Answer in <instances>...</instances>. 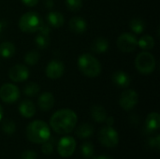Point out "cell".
<instances>
[{"label":"cell","mask_w":160,"mask_h":159,"mask_svg":"<svg viewBox=\"0 0 160 159\" xmlns=\"http://www.w3.org/2000/svg\"><path fill=\"white\" fill-rule=\"evenodd\" d=\"M77 115L70 109H62L55 112L50 119V126L57 134H68L77 125Z\"/></svg>","instance_id":"6da1fadb"},{"label":"cell","mask_w":160,"mask_h":159,"mask_svg":"<svg viewBox=\"0 0 160 159\" xmlns=\"http://www.w3.org/2000/svg\"><path fill=\"white\" fill-rule=\"evenodd\" d=\"M25 134L29 142L40 144L45 142L51 137V130L49 126L44 121L36 120L27 126Z\"/></svg>","instance_id":"7a4b0ae2"},{"label":"cell","mask_w":160,"mask_h":159,"mask_svg":"<svg viewBox=\"0 0 160 159\" xmlns=\"http://www.w3.org/2000/svg\"><path fill=\"white\" fill-rule=\"evenodd\" d=\"M77 64L80 71L89 78H96L101 73V64L90 53L80 55Z\"/></svg>","instance_id":"3957f363"},{"label":"cell","mask_w":160,"mask_h":159,"mask_svg":"<svg viewBox=\"0 0 160 159\" xmlns=\"http://www.w3.org/2000/svg\"><path fill=\"white\" fill-rule=\"evenodd\" d=\"M40 16L35 11H28L22 14L19 20V27L24 33H35L42 24Z\"/></svg>","instance_id":"277c9868"},{"label":"cell","mask_w":160,"mask_h":159,"mask_svg":"<svg viewBox=\"0 0 160 159\" xmlns=\"http://www.w3.org/2000/svg\"><path fill=\"white\" fill-rule=\"evenodd\" d=\"M136 69L142 74H150L156 68V58L148 52H140L135 59Z\"/></svg>","instance_id":"5b68a950"},{"label":"cell","mask_w":160,"mask_h":159,"mask_svg":"<svg viewBox=\"0 0 160 159\" xmlns=\"http://www.w3.org/2000/svg\"><path fill=\"white\" fill-rule=\"evenodd\" d=\"M98 141L103 146L107 148H113L119 142V135L112 127L107 126L99 130Z\"/></svg>","instance_id":"8992f818"},{"label":"cell","mask_w":160,"mask_h":159,"mask_svg":"<svg viewBox=\"0 0 160 159\" xmlns=\"http://www.w3.org/2000/svg\"><path fill=\"white\" fill-rule=\"evenodd\" d=\"M137 46L138 39L135 35L130 33H124L117 39V47L122 52H131L136 50Z\"/></svg>","instance_id":"52a82bcc"},{"label":"cell","mask_w":160,"mask_h":159,"mask_svg":"<svg viewBox=\"0 0 160 159\" xmlns=\"http://www.w3.org/2000/svg\"><path fill=\"white\" fill-rule=\"evenodd\" d=\"M0 98L5 103H14L20 98V90L12 83H6L0 88Z\"/></svg>","instance_id":"ba28073f"},{"label":"cell","mask_w":160,"mask_h":159,"mask_svg":"<svg viewBox=\"0 0 160 159\" xmlns=\"http://www.w3.org/2000/svg\"><path fill=\"white\" fill-rule=\"evenodd\" d=\"M76 149V141L73 137L66 136L60 139L57 143V152L62 157H69Z\"/></svg>","instance_id":"9c48e42d"},{"label":"cell","mask_w":160,"mask_h":159,"mask_svg":"<svg viewBox=\"0 0 160 159\" xmlns=\"http://www.w3.org/2000/svg\"><path fill=\"white\" fill-rule=\"evenodd\" d=\"M139 101V95L133 89H128L121 94L119 104L125 111H130L135 108Z\"/></svg>","instance_id":"30bf717a"},{"label":"cell","mask_w":160,"mask_h":159,"mask_svg":"<svg viewBox=\"0 0 160 159\" xmlns=\"http://www.w3.org/2000/svg\"><path fill=\"white\" fill-rule=\"evenodd\" d=\"M65 71V65L60 60H52L47 65L45 73L46 76L51 80H57L61 78Z\"/></svg>","instance_id":"8fae6325"},{"label":"cell","mask_w":160,"mask_h":159,"mask_svg":"<svg viewBox=\"0 0 160 159\" xmlns=\"http://www.w3.org/2000/svg\"><path fill=\"white\" fill-rule=\"evenodd\" d=\"M8 77L14 82H25L29 77V69L24 65H15L9 69Z\"/></svg>","instance_id":"7c38bea8"},{"label":"cell","mask_w":160,"mask_h":159,"mask_svg":"<svg viewBox=\"0 0 160 159\" xmlns=\"http://www.w3.org/2000/svg\"><path fill=\"white\" fill-rule=\"evenodd\" d=\"M160 116L158 112H151L145 120L144 132L145 134H153L159 129Z\"/></svg>","instance_id":"4fadbf2b"},{"label":"cell","mask_w":160,"mask_h":159,"mask_svg":"<svg viewBox=\"0 0 160 159\" xmlns=\"http://www.w3.org/2000/svg\"><path fill=\"white\" fill-rule=\"evenodd\" d=\"M69 28L74 34L81 35L86 31L87 22L83 18H82L80 16H75V17L71 18L69 21Z\"/></svg>","instance_id":"5bb4252c"},{"label":"cell","mask_w":160,"mask_h":159,"mask_svg":"<svg viewBox=\"0 0 160 159\" xmlns=\"http://www.w3.org/2000/svg\"><path fill=\"white\" fill-rule=\"evenodd\" d=\"M112 81L116 86H118L120 88H127L130 85L131 78L127 72L120 70V71H116L112 74Z\"/></svg>","instance_id":"9a60e30c"},{"label":"cell","mask_w":160,"mask_h":159,"mask_svg":"<svg viewBox=\"0 0 160 159\" xmlns=\"http://www.w3.org/2000/svg\"><path fill=\"white\" fill-rule=\"evenodd\" d=\"M54 102H55V99H54L53 95L49 92H45V93L41 94L38 99V107L43 112L50 111L53 107Z\"/></svg>","instance_id":"2e32d148"},{"label":"cell","mask_w":160,"mask_h":159,"mask_svg":"<svg viewBox=\"0 0 160 159\" xmlns=\"http://www.w3.org/2000/svg\"><path fill=\"white\" fill-rule=\"evenodd\" d=\"M19 112L24 118H31L36 113V106L31 100H23L19 105Z\"/></svg>","instance_id":"e0dca14e"},{"label":"cell","mask_w":160,"mask_h":159,"mask_svg":"<svg viewBox=\"0 0 160 159\" xmlns=\"http://www.w3.org/2000/svg\"><path fill=\"white\" fill-rule=\"evenodd\" d=\"M46 20L48 22V25L55 27V28L61 27L65 22L64 16L58 11H51V12H49L47 14V16H46Z\"/></svg>","instance_id":"ac0fdd59"},{"label":"cell","mask_w":160,"mask_h":159,"mask_svg":"<svg viewBox=\"0 0 160 159\" xmlns=\"http://www.w3.org/2000/svg\"><path fill=\"white\" fill-rule=\"evenodd\" d=\"M109 41L104 38V37H98L96 38L92 44H91V51L94 52L95 53H98V54H100V53H104L108 51L109 49Z\"/></svg>","instance_id":"d6986e66"},{"label":"cell","mask_w":160,"mask_h":159,"mask_svg":"<svg viewBox=\"0 0 160 159\" xmlns=\"http://www.w3.org/2000/svg\"><path fill=\"white\" fill-rule=\"evenodd\" d=\"M90 114L91 117L98 123H103L107 118V112L101 105H94L90 110Z\"/></svg>","instance_id":"ffe728a7"},{"label":"cell","mask_w":160,"mask_h":159,"mask_svg":"<svg viewBox=\"0 0 160 159\" xmlns=\"http://www.w3.org/2000/svg\"><path fill=\"white\" fill-rule=\"evenodd\" d=\"M16 48L13 43L5 41L0 44V56L3 58H10L15 54Z\"/></svg>","instance_id":"44dd1931"},{"label":"cell","mask_w":160,"mask_h":159,"mask_svg":"<svg viewBox=\"0 0 160 159\" xmlns=\"http://www.w3.org/2000/svg\"><path fill=\"white\" fill-rule=\"evenodd\" d=\"M94 133V127L90 124H82L76 129V135L80 139H87Z\"/></svg>","instance_id":"7402d4cb"},{"label":"cell","mask_w":160,"mask_h":159,"mask_svg":"<svg viewBox=\"0 0 160 159\" xmlns=\"http://www.w3.org/2000/svg\"><path fill=\"white\" fill-rule=\"evenodd\" d=\"M138 46L144 51H149L152 50L155 46V40L153 37L149 35L142 36L140 39H138Z\"/></svg>","instance_id":"603a6c76"},{"label":"cell","mask_w":160,"mask_h":159,"mask_svg":"<svg viewBox=\"0 0 160 159\" xmlns=\"http://www.w3.org/2000/svg\"><path fill=\"white\" fill-rule=\"evenodd\" d=\"M145 22L140 18H134L129 22V28L135 33V34H142L145 29Z\"/></svg>","instance_id":"cb8c5ba5"},{"label":"cell","mask_w":160,"mask_h":159,"mask_svg":"<svg viewBox=\"0 0 160 159\" xmlns=\"http://www.w3.org/2000/svg\"><path fill=\"white\" fill-rule=\"evenodd\" d=\"M39 58H40V55H39L38 52V51H35V50L29 51V52L24 55V57H23L24 62H25L27 65H29V66H34V65H36V64L38 62Z\"/></svg>","instance_id":"d4e9b609"},{"label":"cell","mask_w":160,"mask_h":159,"mask_svg":"<svg viewBox=\"0 0 160 159\" xmlns=\"http://www.w3.org/2000/svg\"><path fill=\"white\" fill-rule=\"evenodd\" d=\"M40 90V86L36 82H29L23 87V94L27 97L36 96Z\"/></svg>","instance_id":"484cf974"},{"label":"cell","mask_w":160,"mask_h":159,"mask_svg":"<svg viewBox=\"0 0 160 159\" xmlns=\"http://www.w3.org/2000/svg\"><path fill=\"white\" fill-rule=\"evenodd\" d=\"M81 153L82 155V157L84 158H91L94 157V153H95V148L94 145L87 142L82 143V145L81 146Z\"/></svg>","instance_id":"4316f807"},{"label":"cell","mask_w":160,"mask_h":159,"mask_svg":"<svg viewBox=\"0 0 160 159\" xmlns=\"http://www.w3.org/2000/svg\"><path fill=\"white\" fill-rule=\"evenodd\" d=\"M35 42H36V45H37V47L38 49L44 50V49L48 48L49 45H50V37L44 36V35H41V34H38L36 37Z\"/></svg>","instance_id":"83f0119b"},{"label":"cell","mask_w":160,"mask_h":159,"mask_svg":"<svg viewBox=\"0 0 160 159\" xmlns=\"http://www.w3.org/2000/svg\"><path fill=\"white\" fill-rule=\"evenodd\" d=\"M2 130L7 135H12V134H14V132L16 130L15 123L12 120L5 119L3 121V123H2Z\"/></svg>","instance_id":"f1b7e54d"},{"label":"cell","mask_w":160,"mask_h":159,"mask_svg":"<svg viewBox=\"0 0 160 159\" xmlns=\"http://www.w3.org/2000/svg\"><path fill=\"white\" fill-rule=\"evenodd\" d=\"M42 147H41V151L44 155H51L53 152V146H54V139L50 137L45 142L41 143Z\"/></svg>","instance_id":"f546056e"},{"label":"cell","mask_w":160,"mask_h":159,"mask_svg":"<svg viewBox=\"0 0 160 159\" xmlns=\"http://www.w3.org/2000/svg\"><path fill=\"white\" fill-rule=\"evenodd\" d=\"M66 6L70 11L76 12L82 7V0H66Z\"/></svg>","instance_id":"4dcf8cb0"},{"label":"cell","mask_w":160,"mask_h":159,"mask_svg":"<svg viewBox=\"0 0 160 159\" xmlns=\"http://www.w3.org/2000/svg\"><path fill=\"white\" fill-rule=\"evenodd\" d=\"M148 145L152 148V149H155L157 151H159L160 150V136L159 135H157L153 138H150L149 141H148Z\"/></svg>","instance_id":"1f68e13d"},{"label":"cell","mask_w":160,"mask_h":159,"mask_svg":"<svg viewBox=\"0 0 160 159\" xmlns=\"http://www.w3.org/2000/svg\"><path fill=\"white\" fill-rule=\"evenodd\" d=\"M38 34H41V35H44V36H48L50 37V34H51V28H50V25L48 24H44L42 23L40 25V27L38 28Z\"/></svg>","instance_id":"d6a6232c"},{"label":"cell","mask_w":160,"mask_h":159,"mask_svg":"<svg viewBox=\"0 0 160 159\" xmlns=\"http://www.w3.org/2000/svg\"><path fill=\"white\" fill-rule=\"evenodd\" d=\"M21 159H37V154L34 151H25L22 154Z\"/></svg>","instance_id":"836d02e7"},{"label":"cell","mask_w":160,"mask_h":159,"mask_svg":"<svg viewBox=\"0 0 160 159\" xmlns=\"http://www.w3.org/2000/svg\"><path fill=\"white\" fill-rule=\"evenodd\" d=\"M39 0H22V3L26 7H34L38 3Z\"/></svg>","instance_id":"e575fe53"},{"label":"cell","mask_w":160,"mask_h":159,"mask_svg":"<svg viewBox=\"0 0 160 159\" xmlns=\"http://www.w3.org/2000/svg\"><path fill=\"white\" fill-rule=\"evenodd\" d=\"M105 122L108 127H112V125L114 124V118L112 116H109L105 119Z\"/></svg>","instance_id":"d590c367"},{"label":"cell","mask_w":160,"mask_h":159,"mask_svg":"<svg viewBox=\"0 0 160 159\" xmlns=\"http://www.w3.org/2000/svg\"><path fill=\"white\" fill-rule=\"evenodd\" d=\"M44 4H45V6H46L48 8H52V6H53V1H52V0H45V1H44Z\"/></svg>","instance_id":"8d00e7d4"},{"label":"cell","mask_w":160,"mask_h":159,"mask_svg":"<svg viewBox=\"0 0 160 159\" xmlns=\"http://www.w3.org/2000/svg\"><path fill=\"white\" fill-rule=\"evenodd\" d=\"M93 159H112L110 157H106V156H98V157H94Z\"/></svg>","instance_id":"74e56055"},{"label":"cell","mask_w":160,"mask_h":159,"mask_svg":"<svg viewBox=\"0 0 160 159\" xmlns=\"http://www.w3.org/2000/svg\"><path fill=\"white\" fill-rule=\"evenodd\" d=\"M2 116H3V110H2V107H1V105H0V121H1V119H2Z\"/></svg>","instance_id":"f35d334b"},{"label":"cell","mask_w":160,"mask_h":159,"mask_svg":"<svg viewBox=\"0 0 160 159\" xmlns=\"http://www.w3.org/2000/svg\"><path fill=\"white\" fill-rule=\"evenodd\" d=\"M2 28H3V25H2V23H1V22H0V33H1V31H2Z\"/></svg>","instance_id":"ab89813d"}]
</instances>
